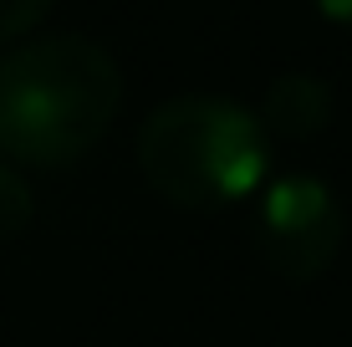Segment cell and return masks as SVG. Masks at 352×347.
Returning a JSON list of instances; mask_svg holds the SVG:
<instances>
[{
    "label": "cell",
    "instance_id": "cell-5",
    "mask_svg": "<svg viewBox=\"0 0 352 347\" xmlns=\"http://www.w3.org/2000/svg\"><path fill=\"white\" fill-rule=\"evenodd\" d=\"M36 214V199H31V184L21 179L16 164L0 159V245H10L21 230L31 225Z\"/></svg>",
    "mask_w": 352,
    "mask_h": 347
},
{
    "label": "cell",
    "instance_id": "cell-4",
    "mask_svg": "<svg viewBox=\"0 0 352 347\" xmlns=\"http://www.w3.org/2000/svg\"><path fill=\"white\" fill-rule=\"evenodd\" d=\"M332 87L311 71H281V77L265 87L261 98V123L271 138H291V143H307L317 138L327 123H332Z\"/></svg>",
    "mask_w": 352,
    "mask_h": 347
},
{
    "label": "cell",
    "instance_id": "cell-6",
    "mask_svg": "<svg viewBox=\"0 0 352 347\" xmlns=\"http://www.w3.org/2000/svg\"><path fill=\"white\" fill-rule=\"evenodd\" d=\"M46 10H52V0H0V41H16L31 26H41Z\"/></svg>",
    "mask_w": 352,
    "mask_h": 347
},
{
    "label": "cell",
    "instance_id": "cell-7",
    "mask_svg": "<svg viewBox=\"0 0 352 347\" xmlns=\"http://www.w3.org/2000/svg\"><path fill=\"white\" fill-rule=\"evenodd\" d=\"M311 5H317L332 26H347L352 31V0H311Z\"/></svg>",
    "mask_w": 352,
    "mask_h": 347
},
{
    "label": "cell",
    "instance_id": "cell-3",
    "mask_svg": "<svg viewBox=\"0 0 352 347\" xmlns=\"http://www.w3.org/2000/svg\"><path fill=\"white\" fill-rule=\"evenodd\" d=\"M347 235L342 199L317 174H276L261 189L256 250L281 281H317L332 271Z\"/></svg>",
    "mask_w": 352,
    "mask_h": 347
},
{
    "label": "cell",
    "instance_id": "cell-1",
    "mask_svg": "<svg viewBox=\"0 0 352 347\" xmlns=\"http://www.w3.org/2000/svg\"><path fill=\"white\" fill-rule=\"evenodd\" d=\"M123 71L87 36H41L0 56V153L21 169H67L107 138Z\"/></svg>",
    "mask_w": 352,
    "mask_h": 347
},
{
    "label": "cell",
    "instance_id": "cell-2",
    "mask_svg": "<svg viewBox=\"0 0 352 347\" xmlns=\"http://www.w3.org/2000/svg\"><path fill=\"white\" fill-rule=\"evenodd\" d=\"M271 133L250 107L214 92L159 102L138 128V169L179 210H225L271 184Z\"/></svg>",
    "mask_w": 352,
    "mask_h": 347
}]
</instances>
